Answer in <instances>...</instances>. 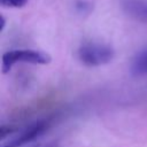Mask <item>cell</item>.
Here are the masks:
<instances>
[{"label": "cell", "instance_id": "obj_1", "mask_svg": "<svg viewBox=\"0 0 147 147\" xmlns=\"http://www.w3.org/2000/svg\"><path fill=\"white\" fill-rule=\"evenodd\" d=\"M79 61L86 67H100L113 61L115 51L110 45L98 41L83 42L77 52Z\"/></svg>", "mask_w": 147, "mask_h": 147}, {"label": "cell", "instance_id": "obj_2", "mask_svg": "<svg viewBox=\"0 0 147 147\" xmlns=\"http://www.w3.org/2000/svg\"><path fill=\"white\" fill-rule=\"evenodd\" d=\"M52 61L49 54L36 49H14L6 52L2 55L1 71L7 74L17 62H25L32 64H48Z\"/></svg>", "mask_w": 147, "mask_h": 147}, {"label": "cell", "instance_id": "obj_3", "mask_svg": "<svg viewBox=\"0 0 147 147\" xmlns=\"http://www.w3.org/2000/svg\"><path fill=\"white\" fill-rule=\"evenodd\" d=\"M49 126L48 121H39L32 125H30L28 129H25L24 132H22L18 137L13 138L7 144H3L1 147H22L25 144H29L40 137Z\"/></svg>", "mask_w": 147, "mask_h": 147}, {"label": "cell", "instance_id": "obj_4", "mask_svg": "<svg viewBox=\"0 0 147 147\" xmlns=\"http://www.w3.org/2000/svg\"><path fill=\"white\" fill-rule=\"evenodd\" d=\"M121 7L129 17L147 23V0H121Z\"/></svg>", "mask_w": 147, "mask_h": 147}, {"label": "cell", "instance_id": "obj_5", "mask_svg": "<svg viewBox=\"0 0 147 147\" xmlns=\"http://www.w3.org/2000/svg\"><path fill=\"white\" fill-rule=\"evenodd\" d=\"M131 72L134 76L147 75V48L140 51L131 62Z\"/></svg>", "mask_w": 147, "mask_h": 147}, {"label": "cell", "instance_id": "obj_6", "mask_svg": "<svg viewBox=\"0 0 147 147\" xmlns=\"http://www.w3.org/2000/svg\"><path fill=\"white\" fill-rule=\"evenodd\" d=\"M0 3L3 7L10 8H21L28 3V0H0Z\"/></svg>", "mask_w": 147, "mask_h": 147}, {"label": "cell", "instance_id": "obj_7", "mask_svg": "<svg viewBox=\"0 0 147 147\" xmlns=\"http://www.w3.org/2000/svg\"><path fill=\"white\" fill-rule=\"evenodd\" d=\"M15 131H16V129L13 127V126H5V125H2L0 127V138H1V140L5 139L7 136H10Z\"/></svg>", "mask_w": 147, "mask_h": 147}, {"label": "cell", "instance_id": "obj_8", "mask_svg": "<svg viewBox=\"0 0 147 147\" xmlns=\"http://www.w3.org/2000/svg\"><path fill=\"white\" fill-rule=\"evenodd\" d=\"M76 8H77V10L82 14H86V13H90V10H91V5L90 3H86V2H78L77 5H76Z\"/></svg>", "mask_w": 147, "mask_h": 147}, {"label": "cell", "instance_id": "obj_9", "mask_svg": "<svg viewBox=\"0 0 147 147\" xmlns=\"http://www.w3.org/2000/svg\"><path fill=\"white\" fill-rule=\"evenodd\" d=\"M5 24H6V21H5V18H3V17H1V31L3 30V28H5Z\"/></svg>", "mask_w": 147, "mask_h": 147}]
</instances>
